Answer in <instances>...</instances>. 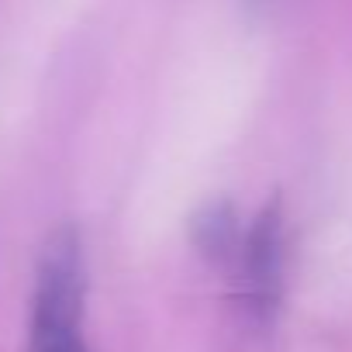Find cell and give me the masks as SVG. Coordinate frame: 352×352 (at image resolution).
<instances>
[{
  "instance_id": "obj_3",
  "label": "cell",
  "mask_w": 352,
  "mask_h": 352,
  "mask_svg": "<svg viewBox=\"0 0 352 352\" xmlns=\"http://www.w3.org/2000/svg\"><path fill=\"white\" fill-rule=\"evenodd\" d=\"M249 4H256V8H263V4H270V0H249Z\"/></svg>"
},
{
  "instance_id": "obj_2",
  "label": "cell",
  "mask_w": 352,
  "mask_h": 352,
  "mask_svg": "<svg viewBox=\"0 0 352 352\" xmlns=\"http://www.w3.org/2000/svg\"><path fill=\"white\" fill-rule=\"evenodd\" d=\"M235 266L245 311L256 321H270L283 290V218L276 204H270L239 239Z\"/></svg>"
},
{
  "instance_id": "obj_1",
  "label": "cell",
  "mask_w": 352,
  "mask_h": 352,
  "mask_svg": "<svg viewBox=\"0 0 352 352\" xmlns=\"http://www.w3.org/2000/svg\"><path fill=\"white\" fill-rule=\"evenodd\" d=\"M28 352H90L83 331V256L73 232H59L38 266Z\"/></svg>"
}]
</instances>
